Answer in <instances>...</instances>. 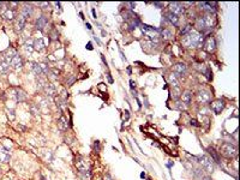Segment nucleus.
<instances>
[{"label":"nucleus","mask_w":240,"mask_h":180,"mask_svg":"<svg viewBox=\"0 0 240 180\" xmlns=\"http://www.w3.org/2000/svg\"><path fill=\"white\" fill-rule=\"evenodd\" d=\"M203 17V20H204V24H205V28H206V30H209V29H211L213 26H214V24H215V22H214V17L211 16V15H204V16H202Z\"/></svg>","instance_id":"ddd939ff"},{"label":"nucleus","mask_w":240,"mask_h":180,"mask_svg":"<svg viewBox=\"0 0 240 180\" xmlns=\"http://www.w3.org/2000/svg\"><path fill=\"white\" fill-rule=\"evenodd\" d=\"M40 66H41V70H42V73L43 75H48V72H49L48 65L47 64H40Z\"/></svg>","instance_id":"c9c22d12"},{"label":"nucleus","mask_w":240,"mask_h":180,"mask_svg":"<svg viewBox=\"0 0 240 180\" xmlns=\"http://www.w3.org/2000/svg\"><path fill=\"white\" fill-rule=\"evenodd\" d=\"M44 160L47 162H52L53 161V153L52 151H44Z\"/></svg>","instance_id":"2f4dec72"},{"label":"nucleus","mask_w":240,"mask_h":180,"mask_svg":"<svg viewBox=\"0 0 240 180\" xmlns=\"http://www.w3.org/2000/svg\"><path fill=\"white\" fill-rule=\"evenodd\" d=\"M58 127L61 131H65L69 129V121L65 117H60V119L58 120Z\"/></svg>","instance_id":"4be33fe9"},{"label":"nucleus","mask_w":240,"mask_h":180,"mask_svg":"<svg viewBox=\"0 0 240 180\" xmlns=\"http://www.w3.org/2000/svg\"><path fill=\"white\" fill-rule=\"evenodd\" d=\"M59 70H57V69H51L49 70V72H48V77L49 78H52V79H57L58 78V76H59Z\"/></svg>","instance_id":"c85d7f7f"},{"label":"nucleus","mask_w":240,"mask_h":180,"mask_svg":"<svg viewBox=\"0 0 240 180\" xmlns=\"http://www.w3.org/2000/svg\"><path fill=\"white\" fill-rule=\"evenodd\" d=\"M166 18L169 20L171 23H173L174 25H177L178 22H179V17L175 16V15H173V13H171V12H167V13H166Z\"/></svg>","instance_id":"393cba45"},{"label":"nucleus","mask_w":240,"mask_h":180,"mask_svg":"<svg viewBox=\"0 0 240 180\" xmlns=\"http://www.w3.org/2000/svg\"><path fill=\"white\" fill-rule=\"evenodd\" d=\"M104 180H113V179H112V177H111L109 174H106V175H104Z\"/></svg>","instance_id":"49530a36"},{"label":"nucleus","mask_w":240,"mask_h":180,"mask_svg":"<svg viewBox=\"0 0 240 180\" xmlns=\"http://www.w3.org/2000/svg\"><path fill=\"white\" fill-rule=\"evenodd\" d=\"M191 125H193V126H196V127H199L200 126V124H198V121H197V120H195V119L191 120Z\"/></svg>","instance_id":"79ce46f5"},{"label":"nucleus","mask_w":240,"mask_h":180,"mask_svg":"<svg viewBox=\"0 0 240 180\" xmlns=\"http://www.w3.org/2000/svg\"><path fill=\"white\" fill-rule=\"evenodd\" d=\"M16 55H17V53H16V51H15V49H7V51L2 54V58L10 64V62H11V60L13 59Z\"/></svg>","instance_id":"f3484780"},{"label":"nucleus","mask_w":240,"mask_h":180,"mask_svg":"<svg viewBox=\"0 0 240 180\" xmlns=\"http://www.w3.org/2000/svg\"><path fill=\"white\" fill-rule=\"evenodd\" d=\"M204 43V35L197 30H191L182 39V44L186 47H202Z\"/></svg>","instance_id":"f257e3e1"},{"label":"nucleus","mask_w":240,"mask_h":180,"mask_svg":"<svg viewBox=\"0 0 240 180\" xmlns=\"http://www.w3.org/2000/svg\"><path fill=\"white\" fill-rule=\"evenodd\" d=\"M30 111H31V114L33 115H37V113H39V107H36V106H30Z\"/></svg>","instance_id":"e433bc0d"},{"label":"nucleus","mask_w":240,"mask_h":180,"mask_svg":"<svg viewBox=\"0 0 240 180\" xmlns=\"http://www.w3.org/2000/svg\"><path fill=\"white\" fill-rule=\"evenodd\" d=\"M43 90H44V93H46V95L48 96V97H54L55 96V86L53 85V84H51V83H47L46 85H44V88H43Z\"/></svg>","instance_id":"f8f14e48"},{"label":"nucleus","mask_w":240,"mask_h":180,"mask_svg":"<svg viewBox=\"0 0 240 180\" xmlns=\"http://www.w3.org/2000/svg\"><path fill=\"white\" fill-rule=\"evenodd\" d=\"M177 108H178L179 111H185V109H186V104L182 103V102H180V101H178V102H177Z\"/></svg>","instance_id":"4c0bfd02"},{"label":"nucleus","mask_w":240,"mask_h":180,"mask_svg":"<svg viewBox=\"0 0 240 180\" xmlns=\"http://www.w3.org/2000/svg\"><path fill=\"white\" fill-rule=\"evenodd\" d=\"M7 117H9L11 120H13L15 119V117H16V115H15V112H13L12 109H7Z\"/></svg>","instance_id":"58836bf2"},{"label":"nucleus","mask_w":240,"mask_h":180,"mask_svg":"<svg viewBox=\"0 0 240 180\" xmlns=\"http://www.w3.org/2000/svg\"><path fill=\"white\" fill-rule=\"evenodd\" d=\"M10 64H11V66H12L15 70H18V69H20V67L23 66V59H22V57H20V55L17 54L13 59L11 60V62H10Z\"/></svg>","instance_id":"2eb2a0df"},{"label":"nucleus","mask_w":240,"mask_h":180,"mask_svg":"<svg viewBox=\"0 0 240 180\" xmlns=\"http://www.w3.org/2000/svg\"><path fill=\"white\" fill-rule=\"evenodd\" d=\"M185 11V7L180 2H171L169 4V12L175 15V16H181Z\"/></svg>","instance_id":"20e7f679"},{"label":"nucleus","mask_w":240,"mask_h":180,"mask_svg":"<svg viewBox=\"0 0 240 180\" xmlns=\"http://www.w3.org/2000/svg\"><path fill=\"white\" fill-rule=\"evenodd\" d=\"M191 31V25L190 24H187V25H185L182 29H181V31H180V34L182 35V36H185V35H187Z\"/></svg>","instance_id":"7c9ffc66"},{"label":"nucleus","mask_w":240,"mask_h":180,"mask_svg":"<svg viewBox=\"0 0 240 180\" xmlns=\"http://www.w3.org/2000/svg\"><path fill=\"white\" fill-rule=\"evenodd\" d=\"M221 153L223 156H226L227 159H232L234 156H237L238 151H237V148L231 144V143H223L221 145Z\"/></svg>","instance_id":"f03ea898"},{"label":"nucleus","mask_w":240,"mask_h":180,"mask_svg":"<svg viewBox=\"0 0 240 180\" xmlns=\"http://www.w3.org/2000/svg\"><path fill=\"white\" fill-rule=\"evenodd\" d=\"M11 159V154L9 151V149H6L4 145H0V161L2 162H9Z\"/></svg>","instance_id":"9b49d317"},{"label":"nucleus","mask_w":240,"mask_h":180,"mask_svg":"<svg viewBox=\"0 0 240 180\" xmlns=\"http://www.w3.org/2000/svg\"><path fill=\"white\" fill-rule=\"evenodd\" d=\"M2 16H4V18H5V19L11 20V19H13V17H15V13H13V11H12V10H7V11H6V12H5Z\"/></svg>","instance_id":"c756f323"},{"label":"nucleus","mask_w":240,"mask_h":180,"mask_svg":"<svg viewBox=\"0 0 240 180\" xmlns=\"http://www.w3.org/2000/svg\"><path fill=\"white\" fill-rule=\"evenodd\" d=\"M44 48H46V40L43 37H39V39H36L34 41V49L40 52V51L44 49Z\"/></svg>","instance_id":"4468645a"},{"label":"nucleus","mask_w":240,"mask_h":180,"mask_svg":"<svg viewBox=\"0 0 240 180\" xmlns=\"http://www.w3.org/2000/svg\"><path fill=\"white\" fill-rule=\"evenodd\" d=\"M15 96H16V100L18 101V102H23V101L26 99L25 93L22 91V90H16V91H15Z\"/></svg>","instance_id":"bb28decb"},{"label":"nucleus","mask_w":240,"mask_h":180,"mask_svg":"<svg viewBox=\"0 0 240 180\" xmlns=\"http://www.w3.org/2000/svg\"><path fill=\"white\" fill-rule=\"evenodd\" d=\"M168 80H169V84H171L173 88H179V78H178L173 72L168 76Z\"/></svg>","instance_id":"b1692460"},{"label":"nucleus","mask_w":240,"mask_h":180,"mask_svg":"<svg viewBox=\"0 0 240 180\" xmlns=\"http://www.w3.org/2000/svg\"><path fill=\"white\" fill-rule=\"evenodd\" d=\"M0 171H1V169H0Z\"/></svg>","instance_id":"603ef678"},{"label":"nucleus","mask_w":240,"mask_h":180,"mask_svg":"<svg viewBox=\"0 0 240 180\" xmlns=\"http://www.w3.org/2000/svg\"><path fill=\"white\" fill-rule=\"evenodd\" d=\"M51 39H52V40H57V39H58V31H57L55 29L51 33Z\"/></svg>","instance_id":"ea45409f"},{"label":"nucleus","mask_w":240,"mask_h":180,"mask_svg":"<svg viewBox=\"0 0 240 180\" xmlns=\"http://www.w3.org/2000/svg\"><path fill=\"white\" fill-rule=\"evenodd\" d=\"M124 113H125V114H124V119L127 120V119H129V117H130V115H129V111H125Z\"/></svg>","instance_id":"c03bdc74"},{"label":"nucleus","mask_w":240,"mask_h":180,"mask_svg":"<svg viewBox=\"0 0 240 180\" xmlns=\"http://www.w3.org/2000/svg\"><path fill=\"white\" fill-rule=\"evenodd\" d=\"M208 150H209V153L211 154V156L214 157V160L216 161V162H220V161H219V155H217V154L215 153V150H214V148H211V146H210V148H209Z\"/></svg>","instance_id":"72a5a7b5"},{"label":"nucleus","mask_w":240,"mask_h":180,"mask_svg":"<svg viewBox=\"0 0 240 180\" xmlns=\"http://www.w3.org/2000/svg\"><path fill=\"white\" fill-rule=\"evenodd\" d=\"M210 100H211V95H210L209 91L203 90V91H199L197 94V101L199 103H208V102H210Z\"/></svg>","instance_id":"9d476101"},{"label":"nucleus","mask_w":240,"mask_h":180,"mask_svg":"<svg viewBox=\"0 0 240 180\" xmlns=\"http://www.w3.org/2000/svg\"><path fill=\"white\" fill-rule=\"evenodd\" d=\"M86 28H88V29H91V25H90L89 23H86Z\"/></svg>","instance_id":"8fccbe9b"},{"label":"nucleus","mask_w":240,"mask_h":180,"mask_svg":"<svg viewBox=\"0 0 240 180\" xmlns=\"http://www.w3.org/2000/svg\"><path fill=\"white\" fill-rule=\"evenodd\" d=\"M204 180H211V179H210L209 177H204Z\"/></svg>","instance_id":"3c124183"},{"label":"nucleus","mask_w":240,"mask_h":180,"mask_svg":"<svg viewBox=\"0 0 240 180\" xmlns=\"http://www.w3.org/2000/svg\"><path fill=\"white\" fill-rule=\"evenodd\" d=\"M203 46H204V48H205V51H206L208 53H213V52L216 49V42H215V39H214V37L206 39V41L203 43Z\"/></svg>","instance_id":"1a4fd4ad"},{"label":"nucleus","mask_w":240,"mask_h":180,"mask_svg":"<svg viewBox=\"0 0 240 180\" xmlns=\"http://www.w3.org/2000/svg\"><path fill=\"white\" fill-rule=\"evenodd\" d=\"M180 96H181V94H179V88H173V91H172V97H173L174 100H177V99H179Z\"/></svg>","instance_id":"473e14b6"},{"label":"nucleus","mask_w":240,"mask_h":180,"mask_svg":"<svg viewBox=\"0 0 240 180\" xmlns=\"http://www.w3.org/2000/svg\"><path fill=\"white\" fill-rule=\"evenodd\" d=\"M24 25H25V18L20 15L19 18H18L17 22H16V31H17V33H20V31L24 29Z\"/></svg>","instance_id":"5701e85b"},{"label":"nucleus","mask_w":240,"mask_h":180,"mask_svg":"<svg viewBox=\"0 0 240 180\" xmlns=\"http://www.w3.org/2000/svg\"><path fill=\"white\" fill-rule=\"evenodd\" d=\"M29 65H30V70H31V71L35 73V76L40 77L41 75H43V73H42V70H41L40 64H36V62H30Z\"/></svg>","instance_id":"6ab92c4d"},{"label":"nucleus","mask_w":240,"mask_h":180,"mask_svg":"<svg viewBox=\"0 0 240 180\" xmlns=\"http://www.w3.org/2000/svg\"><path fill=\"white\" fill-rule=\"evenodd\" d=\"M161 36H162L163 40H171V39L173 37V33H172L169 29H163V30L161 31Z\"/></svg>","instance_id":"a878e982"},{"label":"nucleus","mask_w":240,"mask_h":180,"mask_svg":"<svg viewBox=\"0 0 240 180\" xmlns=\"http://www.w3.org/2000/svg\"><path fill=\"white\" fill-rule=\"evenodd\" d=\"M198 162L200 163V166H202V168L203 169H205L206 172H213L214 171V166H213V162L211 160L209 159V157H206V156H199L198 159Z\"/></svg>","instance_id":"7ed1b4c3"},{"label":"nucleus","mask_w":240,"mask_h":180,"mask_svg":"<svg viewBox=\"0 0 240 180\" xmlns=\"http://www.w3.org/2000/svg\"><path fill=\"white\" fill-rule=\"evenodd\" d=\"M199 6L203 11L208 12V15H211L216 11V2H199Z\"/></svg>","instance_id":"0eeeda50"},{"label":"nucleus","mask_w":240,"mask_h":180,"mask_svg":"<svg viewBox=\"0 0 240 180\" xmlns=\"http://www.w3.org/2000/svg\"><path fill=\"white\" fill-rule=\"evenodd\" d=\"M186 72H187V66L185 65V64H182V62H178V64H175L174 65V67H173V73L179 78V77H182V76H185L186 75Z\"/></svg>","instance_id":"39448f33"},{"label":"nucleus","mask_w":240,"mask_h":180,"mask_svg":"<svg viewBox=\"0 0 240 180\" xmlns=\"http://www.w3.org/2000/svg\"><path fill=\"white\" fill-rule=\"evenodd\" d=\"M31 13H33V7L31 6H24L23 7V11H22V16L24 17V18H26V17H30L31 16Z\"/></svg>","instance_id":"cd10ccee"},{"label":"nucleus","mask_w":240,"mask_h":180,"mask_svg":"<svg viewBox=\"0 0 240 180\" xmlns=\"http://www.w3.org/2000/svg\"><path fill=\"white\" fill-rule=\"evenodd\" d=\"M47 23H48L47 17L46 16H41V17H39V19L36 20V28L39 30H42V29H44V26L47 25Z\"/></svg>","instance_id":"aec40b11"},{"label":"nucleus","mask_w":240,"mask_h":180,"mask_svg":"<svg viewBox=\"0 0 240 180\" xmlns=\"http://www.w3.org/2000/svg\"><path fill=\"white\" fill-rule=\"evenodd\" d=\"M9 71H10V64L4 59V58H1L0 59V73L6 75Z\"/></svg>","instance_id":"a211bd4d"},{"label":"nucleus","mask_w":240,"mask_h":180,"mask_svg":"<svg viewBox=\"0 0 240 180\" xmlns=\"http://www.w3.org/2000/svg\"><path fill=\"white\" fill-rule=\"evenodd\" d=\"M130 84H131V89L133 90V89H135V86H136V83H135L133 80H130Z\"/></svg>","instance_id":"a18cd8bd"},{"label":"nucleus","mask_w":240,"mask_h":180,"mask_svg":"<svg viewBox=\"0 0 240 180\" xmlns=\"http://www.w3.org/2000/svg\"><path fill=\"white\" fill-rule=\"evenodd\" d=\"M75 82V77H71L70 79L67 80V85H72V83Z\"/></svg>","instance_id":"37998d69"},{"label":"nucleus","mask_w":240,"mask_h":180,"mask_svg":"<svg viewBox=\"0 0 240 180\" xmlns=\"http://www.w3.org/2000/svg\"><path fill=\"white\" fill-rule=\"evenodd\" d=\"M94 150H95V153H99L100 151V142H95L94 143Z\"/></svg>","instance_id":"a19ab883"},{"label":"nucleus","mask_w":240,"mask_h":180,"mask_svg":"<svg viewBox=\"0 0 240 180\" xmlns=\"http://www.w3.org/2000/svg\"><path fill=\"white\" fill-rule=\"evenodd\" d=\"M180 97H181V102L185 103V104L187 106V104H190L191 101H192V93L189 91V90H186V91H184V93L181 94Z\"/></svg>","instance_id":"dca6fc26"},{"label":"nucleus","mask_w":240,"mask_h":180,"mask_svg":"<svg viewBox=\"0 0 240 180\" xmlns=\"http://www.w3.org/2000/svg\"><path fill=\"white\" fill-rule=\"evenodd\" d=\"M88 49H93V47H91V43H90V42L88 43Z\"/></svg>","instance_id":"09e8293b"},{"label":"nucleus","mask_w":240,"mask_h":180,"mask_svg":"<svg viewBox=\"0 0 240 180\" xmlns=\"http://www.w3.org/2000/svg\"><path fill=\"white\" fill-rule=\"evenodd\" d=\"M93 16H94V18L96 19V12H95V10H93Z\"/></svg>","instance_id":"de8ad7c7"},{"label":"nucleus","mask_w":240,"mask_h":180,"mask_svg":"<svg viewBox=\"0 0 240 180\" xmlns=\"http://www.w3.org/2000/svg\"><path fill=\"white\" fill-rule=\"evenodd\" d=\"M47 83H46V80L44 79H42V78H40L39 77V79H37V89H43L44 88V85H46Z\"/></svg>","instance_id":"f704fd0d"},{"label":"nucleus","mask_w":240,"mask_h":180,"mask_svg":"<svg viewBox=\"0 0 240 180\" xmlns=\"http://www.w3.org/2000/svg\"><path fill=\"white\" fill-rule=\"evenodd\" d=\"M76 167L77 169L79 171V173H84V172H89V168H88V164L85 160L82 157V156H78L76 159Z\"/></svg>","instance_id":"6e6552de"},{"label":"nucleus","mask_w":240,"mask_h":180,"mask_svg":"<svg viewBox=\"0 0 240 180\" xmlns=\"http://www.w3.org/2000/svg\"><path fill=\"white\" fill-rule=\"evenodd\" d=\"M24 51H25L26 54H31L33 51H34V41L30 40V39L25 41V43H24Z\"/></svg>","instance_id":"412c9836"},{"label":"nucleus","mask_w":240,"mask_h":180,"mask_svg":"<svg viewBox=\"0 0 240 180\" xmlns=\"http://www.w3.org/2000/svg\"><path fill=\"white\" fill-rule=\"evenodd\" d=\"M210 108L215 112V114H220L221 112L223 111V108H224V101L221 100V99L213 101V102L210 103Z\"/></svg>","instance_id":"423d86ee"}]
</instances>
